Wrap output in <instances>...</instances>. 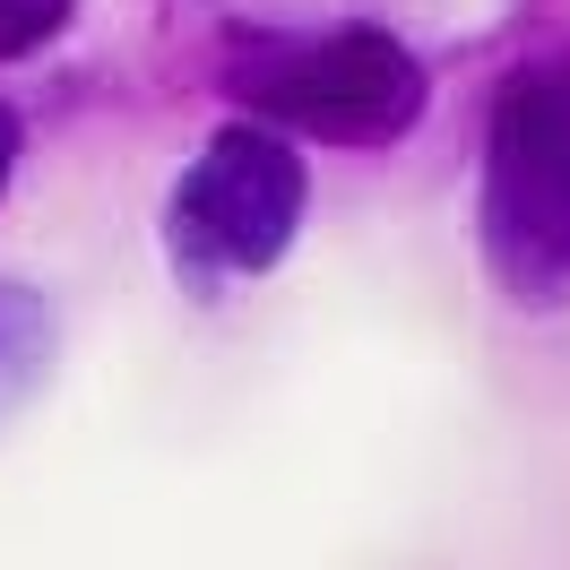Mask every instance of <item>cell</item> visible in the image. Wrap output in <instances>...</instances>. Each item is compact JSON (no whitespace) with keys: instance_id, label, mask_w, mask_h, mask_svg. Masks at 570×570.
<instances>
[{"instance_id":"obj_1","label":"cell","mask_w":570,"mask_h":570,"mask_svg":"<svg viewBox=\"0 0 570 570\" xmlns=\"http://www.w3.org/2000/svg\"><path fill=\"white\" fill-rule=\"evenodd\" d=\"M225 87H234V105L268 112V121H294V130L337 139V147H390L424 112V70L381 27H337V36H303V43H250L243 61L225 70Z\"/></svg>"},{"instance_id":"obj_2","label":"cell","mask_w":570,"mask_h":570,"mask_svg":"<svg viewBox=\"0 0 570 570\" xmlns=\"http://www.w3.org/2000/svg\"><path fill=\"white\" fill-rule=\"evenodd\" d=\"M493 243L519 285H553L570 268V70H535L501 96Z\"/></svg>"},{"instance_id":"obj_3","label":"cell","mask_w":570,"mask_h":570,"mask_svg":"<svg viewBox=\"0 0 570 570\" xmlns=\"http://www.w3.org/2000/svg\"><path fill=\"white\" fill-rule=\"evenodd\" d=\"M294 216H303V165L277 130H216V147L190 165L181 181V243L225 259V268H268L285 243H294Z\"/></svg>"},{"instance_id":"obj_4","label":"cell","mask_w":570,"mask_h":570,"mask_svg":"<svg viewBox=\"0 0 570 570\" xmlns=\"http://www.w3.org/2000/svg\"><path fill=\"white\" fill-rule=\"evenodd\" d=\"M61 9H70V0H0V61L27 52V43H43L61 27Z\"/></svg>"},{"instance_id":"obj_5","label":"cell","mask_w":570,"mask_h":570,"mask_svg":"<svg viewBox=\"0 0 570 570\" xmlns=\"http://www.w3.org/2000/svg\"><path fill=\"white\" fill-rule=\"evenodd\" d=\"M9 156H18V121H9V105H0V181H9Z\"/></svg>"}]
</instances>
